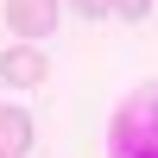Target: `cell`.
Returning <instances> with one entry per match:
<instances>
[{
  "mask_svg": "<svg viewBox=\"0 0 158 158\" xmlns=\"http://www.w3.org/2000/svg\"><path fill=\"white\" fill-rule=\"evenodd\" d=\"M108 158H158V82L120 101L108 127Z\"/></svg>",
  "mask_w": 158,
  "mask_h": 158,
  "instance_id": "cell-1",
  "label": "cell"
},
{
  "mask_svg": "<svg viewBox=\"0 0 158 158\" xmlns=\"http://www.w3.org/2000/svg\"><path fill=\"white\" fill-rule=\"evenodd\" d=\"M0 82H6V89H44V82H51V57H44L38 44L0 51Z\"/></svg>",
  "mask_w": 158,
  "mask_h": 158,
  "instance_id": "cell-2",
  "label": "cell"
},
{
  "mask_svg": "<svg viewBox=\"0 0 158 158\" xmlns=\"http://www.w3.org/2000/svg\"><path fill=\"white\" fill-rule=\"evenodd\" d=\"M6 25L19 44H38L57 32V0H6Z\"/></svg>",
  "mask_w": 158,
  "mask_h": 158,
  "instance_id": "cell-3",
  "label": "cell"
},
{
  "mask_svg": "<svg viewBox=\"0 0 158 158\" xmlns=\"http://www.w3.org/2000/svg\"><path fill=\"white\" fill-rule=\"evenodd\" d=\"M25 152H32V114L0 108V158H25Z\"/></svg>",
  "mask_w": 158,
  "mask_h": 158,
  "instance_id": "cell-4",
  "label": "cell"
},
{
  "mask_svg": "<svg viewBox=\"0 0 158 158\" xmlns=\"http://www.w3.org/2000/svg\"><path fill=\"white\" fill-rule=\"evenodd\" d=\"M70 13H82V19H108L114 0H70Z\"/></svg>",
  "mask_w": 158,
  "mask_h": 158,
  "instance_id": "cell-5",
  "label": "cell"
},
{
  "mask_svg": "<svg viewBox=\"0 0 158 158\" xmlns=\"http://www.w3.org/2000/svg\"><path fill=\"white\" fill-rule=\"evenodd\" d=\"M114 13H120V19H133V25H139V19H146V13H152V0H114Z\"/></svg>",
  "mask_w": 158,
  "mask_h": 158,
  "instance_id": "cell-6",
  "label": "cell"
}]
</instances>
